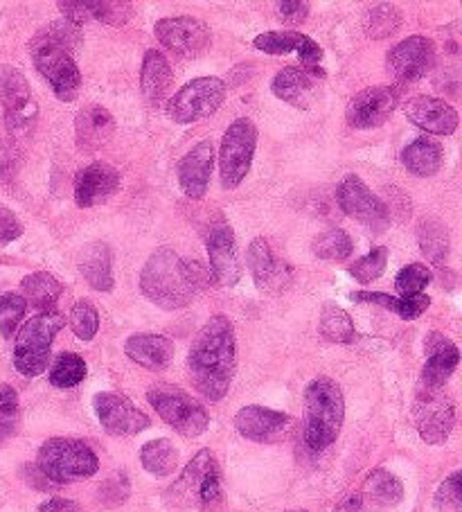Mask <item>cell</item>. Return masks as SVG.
<instances>
[{"instance_id": "cell-1", "label": "cell", "mask_w": 462, "mask_h": 512, "mask_svg": "<svg viewBox=\"0 0 462 512\" xmlns=\"http://www.w3.org/2000/svg\"><path fill=\"white\" fill-rule=\"evenodd\" d=\"M237 370L235 328L228 316L217 314L203 325L188 352L190 382L208 402L228 395Z\"/></svg>"}, {"instance_id": "cell-2", "label": "cell", "mask_w": 462, "mask_h": 512, "mask_svg": "<svg viewBox=\"0 0 462 512\" xmlns=\"http://www.w3.org/2000/svg\"><path fill=\"white\" fill-rule=\"evenodd\" d=\"M210 271L201 262L183 260L170 246L149 255L140 271V289L151 303L167 312L188 307L208 287Z\"/></svg>"}, {"instance_id": "cell-3", "label": "cell", "mask_w": 462, "mask_h": 512, "mask_svg": "<svg viewBox=\"0 0 462 512\" xmlns=\"http://www.w3.org/2000/svg\"><path fill=\"white\" fill-rule=\"evenodd\" d=\"M345 420V397L341 386L330 377H316L305 388V418L302 440L309 452L321 454L336 443Z\"/></svg>"}, {"instance_id": "cell-4", "label": "cell", "mask_w": 462, "mask_h": 512, "mask_svg": "<svg viewBox=\"0 0 462 512\" xmlns=\"http://www.w3.org/2000/svg\"><path fill=\"white\" fill-rule=\"evenodd\" d=\"M37 467L50 483L66 485L95 476L100 470V458L84 440L50 438L39 449Z\"/></svg>"}, {"instance_id": "cell-5", "label": "cell", "mask_w": 462, "mask_h": 512, "mask_svg": "<svg viewBox=\"0 0 462 512\" xmlns=\"http://www.w3.org/2000/svg\"><path fill=\"white\" fill-rule=\"evenodd\" d=\"M221 497V470L210 449L201 452L185 465L179 479L167 490V501L179 508H212Z\"/></svg>"}, {"instance_id": "cell-6", "label": "cell", "mask_w": 462, "mask_h": 512, "mask_svg": "<svg viewBox=\"0 0 462 512\" xmlns=\"http://www.w3.org/2000/svg\"><path fill=\"white\" fill-rule=\"evenodd\" d=\"M64 325L66 316L55 310L39 312L23 325L14 343V368L23 377H39L46 373L52 341Z\"/></svg>"}, {"instance_id": "cell-7", "label": "cell", "mask_w": 462, "mask_h": 512, "mask_svg": "<svg viewBox=\"0 0 462 512\" xmlns=\"http://www.w3.org/2000/svg\"><path fill=\"white\" fill-rule=\"evenodd\" d=\"M147 402L154 406L165 425H170L176 434L185 438H197L206 434L210 427L206 406L179 386L154 384L147 391Z\"/></svg>"}, {"instance_id": "cell-8", "label": "cell", "mask_w": 462, "mask_h": 512, "mask_svg": "<svg viewBox=\"0 0 462 512\" xmlns=\"http://www.w3.org/2000/svg\"><path fill=\"white\" fill-rule=\"evenodd\" d=\"M0 107L5 113V129L12 140L30 138L39 122V104L28 79L12 66H0Z\"/></svg>"}, {"instance_id": "cell-9", "label": "cell", "mask_w": 462, "mask_h": 512, "mask_svg": "<svg viewBox=\"0 0 462 512\" xmlns=\"http://www.w3.org/2000/svg\"><path fill=\"white\" fill-rule=\"evenodd\" d=\"M30 55L34 66L48 79L59 100L73 102L82 91V73H79L73 52L57 46V43L34 37L30 41Z\"/></svg>"}, {"instance_id": "cell-10", "label": "cell", "mask_w": 462, "mask_h": 512, "mask_svg": "<svg viewBox=\"0 0 462 512\" xmlns=\"http://www.w3.org/2000/svg\"><path fill=\"white\" fill-rule=\"evenodd\" d=\"M226 82L219 77H197L176 91L167 102V116L176 125H192V122L215 116L226 100Z\"/></svg>"}, {"instance_id": "cell-11", "label": "cell", "mask_w": 462, "mask_h": 512, "mask_svg": "<svg viewBox=\"0 0 462 512\" xmlns=\"http://www.w3.org/2000/svg\"><path fill=\"white\" fill-rule=\"evenodd\" d=\"M255 149L257 127L253 125V120L237 118L233 125L226 129L219 149V174L221 185H224L226 190H235L242 185L246 174L251 172Z\"/></svg>"}, {"instance_id": "cell-12", "label": "cell", "mask_w": 462, "mask_h": 512, "mask_svg": "<svg viewBox=\"0 0 462 512\" xmlns=\"http://www.w3.org/2000/svg\"><path fill=\"white\" fill-rule=\"evenodd\" d=\"M413 420L426 445H444L456 425V406L444 388L420 386L413 402Z\"/></svg>"}, {"instance_id": "cell-13", "label": "cell", "mask_w": 462, "mask_h": 512, "mask_svg": "<svg viewBox=\"0 0 462 512\" xmlns=\"http://www.w3.org/2000/svg\"><path fill=\"white\" fill-rule=\"evenodd\" d=\"M336 201L345 215L352 217L354 222L370 228V231H386L390 224V215L386 203L372 192L361 176L348 174L336 188Z\"/></svg>"}, {"instance_id": "cell-14", "label": "cell", "mask_w": 462, "mask_h": 512, "mask_svg": "<svg viewBox=\"0 0 462 512\" xmlns=\"http://www.w3.org/2000/svg\"><path fill=\"white\" fill-rule=\"evenodd\" d=\"M156 39L161 46L179 59H197L210 48L212 34L203 21L194 16H174V19H161L154 25Z\"/></svg>"}, {"instance_id": "cell-15", "label": "cell", "mask_w": 462, "mask_h": 512, "mask_svg": "<svg viewBox=\"0 0 462 512\" xmlns=\"http://www.w3.org/2000/svg\"><path fill=\"white\" fill-rule=\"evenodd\" d=\"M206 249L210 260V276L219 287H235L242 278V264L237 255V240L224 217H215L206 231Z\"/></svg>"}, {"instance_id": "cell-16", "label": "cell", "mask_w": 462, "mask_h": 512, "mask_svg": "<svg viewBox=\"0 0 462 512\" xmlns=\"http://www.w3.org/2000/svg\"><path fill=\"white\" fill-rule=\"evenodd\" d=\"M435 66V43L429 37L415 34L399 41L386 55V70L399 86L420 82Z\"/></svg>"}, {"instance_id": "cell-17", "label": "cell", "mask_w": 462, "mask_h": 512, "mask_svg": "<svg viewBox=\"0 0 462 512\" xmlns=\"http://www.w3.org/2000/svg\"><path fill=\"white\" fill-rule=\"evenodd\" d=\"M93 409L106 434L111 436H136L151 425L147 413H142L129 397L120 393H97L93 397Z\"/></svg>"}, {"instance_id": "cell-18", "label": "cell", "mask_w": 462, "mask_h": 512, "mask_svg": "<svg viewBox=\"0 0 462 512\" xmlns=\"http://www.w3.org/2000/svg\"><path fill=\"white\" fill-rule=\"evenodd\" d=\"M402 88L399 86H372L352 97L345 109V120L352 129L381 127L395 111Z\"/></svg>"}, {"instance_id": "cell-19", "label": "cell", "mask_w": 462, "mask_h": 512, "mask_svg": "<svg viewBox=\"0 0 462 512\" xmlns=\"http://www.w3.org/2000/svg\"><path fill=\"white\" fill-rule=\"evenodd\" d=\"M246 262L257 289L266 291V294H278L291 282V267L275 255L269 240H264V237H255L248 246Z\"/></svg>"}, {"instance_id": "cell-20", "label": "cell", "mask_w": 462, "mask_h": 512, "mask_svg": "<svg viewBox=\"0 0 462 512\" xmlns=\"http://www.w3.org/2000/svg\"><path fill=\"white\" fill-rule=\"evenodd\" d=\"M406 118L420 127L426 134L433 136H451L458 129V111L451 107L449 102L440 100V97L431 95H417L411 97L404 107Z\"/></svg>"}, {"instance_id": "cell-21", "label": "cell", "mask_w": 462, "mask_h": 512, "mask_svg": "<svg viewBox=\"0 0 462 512\" xmlns=\"http://www.w3.org/2000/svg\"><path fill=\"white\" fill-rule=\"evenodd\" d=\"M291 427V418L282 411L266 409V406H244L235 416V429L251 443H275Z\"/></svg>"}, {"instance_id": "cell-22", "label": "cell", "mask_w": 462, "mask_h": 512, "mask_svg": "<svg viewBox=\"0 0 462 512\" xmlns=\"http://www.w3.org/2000/svg\"><path fill=\"white\" fill-rule=\"evenodd\" d=\"M318 77H323V70L318 66L316 68L287 66L273 77L271 91L275 97H280L282 102L291 104V107L309 109L316 97Z\"/></svg>"}, {"instance_id": "cell-23", "label": "cell", "mask_w": 462, "mask_h": 512, "mask_svg": "<svg viewBox=\"0 0 462 512\" xmlns=\"http://www.w3.org/2000/svg\"><path fill=\"white\" fill-rule=\"evenodd\" d=\"M426 352V364L422 370V382L420 386L429 388H444L451 375L456 373L460 364V350L456 343L449 337H444L442 332H431L424 341Z\"/></svg>"}, {"instance_id": "cell-24", "label": "cell", "mask_w": 462, "mask_h": 512, "mask_svg": "<svg viewBox=\"0 0 462 512\" xmlns=\"http://www.w3.org/2000/svg\"><path fill=\"white\" fill-rule=\"evenodd\" d=\"M120 188V172L106 163H91L75 176V201L79 208L100 206Z\"/></svg>"}, {"instance_id": "cell-25", "label": "cell", "mask_w": 462, "mask_h": 512, "mask_svg": "<svg viewBox=\"0 0 462 512\" xmlns=\"http://www.w3.org/2000/svg\"><path fill=\"white\" fill-rule=\"evenodd\" d=\"M212 165H215V147L210 140L194 145L179 163V183L185 197L203 199L210 185Z\"/></svg>"}, {"instance_id": "cell-26", "label": "cell", "mask_w": 462, "mask_h": 512, "mask_svg": "<svg viewBox=\"0 0 462 512\" xmlns=\"http://www.w3.org/2000/svg\"><path fill=\"white\" fill-rule=\"evenodd\" d=\"M115 134V120L100 104H88L75 118V140L79 152L93 154Z\"/></svg>"}, {"instance_id": "cell-27", "label": "cell", "mask_w": 462, "mask_h": 512, "mask_svg": "<svg viewBox=\"0 0 462 512\" xmlns=\"http://www.w3.org/2000/svg\"><path fill=\"white\" fill-rule=\"evenodd\" d=\"M124 352L127 357L147 370H165L174 359V343L163 337V334L140 332L131 334L124 343Z\"/></svg>"}, {"instance_id": "cell-28", "label": "cell", "mask_w": 462, "mask_h": 512, "mask_svg": "<svg viewBox=\"0 0 462 512\" xmlns=\"http://www.w3.org/2000/svg\"><path fill=\"white\" fill-rule=\"evenodd\" d=\"M172 66L161 50H147L140 68V88L151 104L165 100L167 91L172 88Z\"/></svg>"}, {"instance_id": "cell-29", "label": "cell", "mask_w": 462, "mask_h": 512, "mask_svg": "<svg viewBox=\"0 0 462 512\" xmlns=\"http://www.w3.org/2000/svg\"><path fill=\"white\" fill-rule=\"evenodd\" d=\"M79 271L95 291H111L113 280V253L104 242H93L79 255Z\"/></svg>"}, {"instance_id": "cell-30", "label": "cell", "mask_w": 462, "mask_h": 512, "mask_svg": "<svg viewBox=\"0 0 462 512\" xmlns=\"http://www.w3.org/2000/svg\"><path fill=\"white\" fill-rule=\"evenodd\" d=\"M363 501H368L372 508L386 510L397 506L404 499V485L395 474L386 470H372L363 481Z\"/></svg>"}, {"instance_id": "cell-31", "label": "cell", "mask_w": 462, "mask_h": 512, "mask_svg": "<svg viewBox=\"0 0 462 512\" xmlns=\"http://www.w3.org/2000/svg\"><path fill=\"white\" fill-rule=\"evenodd\" d=\"M402 163L413 176L426 179V176L440 172V167L444 163V152L440 143H435V140L417 138L402 152Z\"/></svg>"}, {"instance_id": "cell-32", "label": "cell", "mask_w": 462, "mask_h": 512, "mask_svg": "<svg viewBox=\"0 0 462 512\" xmlns=\"http://www.w3.org/2000/svg\"><path fill=\"white\" fill-rule=\"evenodd\" d=\"M417 244H420V251L431 264H438V267L447 264L451 240L447 224H442L440 219L424 217L422 222L417 224Z\"/></svg>"}, {"instance_id": "cell-33", "label": "cell", "mask_w": 462, "mask_h": 512, "mask_svg": "<svg viewBox=\"0 0 462 512\" xmlns=\"http://www.w3.org/2000/svg\"><path fill=\"white\" fill-rule=\"evenodd\" d=\"M21 289H23L25 303L37 307V310H41V312L55 310L59 296L64 294L61 282L48 271L30 273V276L21 282Z\"/></svg>"}, {"instance_id": "cell-34", "label": "cell", "mask_w": 462, "mask_h": 512, "mask_svg": "<svg viewBox=\"0 0 462 512\" xmlns=\"http://www.w3.org/2000/svg\"><path fill=\"white\" fill-rule=\"evenodd\" d=\"M140 463L151 476L165 479V476H172L176 467H179V449L167 438L149 440L140 449Z\"/></svg>"}, {"instance_id": "cell-35", "label": "cell", "mask_w": 462, "mask_h": 512, "mask_svg": "<svg viewBox=\"0 0 462 512\" xmlns=\"http://www.w3.org/2000/svg\"><path fill=\"white\" fill-rule=\"evenodd\" d=\"M318 330H321L323 337L332 343H352L357 337V330H354V323L350 314L339 305L327 303L321 312V321H318Z\"/></svg>"}, {"instance_id": "cell-36", "label": "cell", "mask_w": 462, "mask_h": 512, "mask_svg": "<svg viewBox=\"0 0 462 512\" xmlns=\"http://www.w3.org/2000/svg\"><path fill=\"white\" fill-rule=\"evenodd\" d=\"M399 25H402V12L388 3L370 7L363 16V30L370 39H386L399 30Z\"/></svg>"}, {"instance_id": "cell-37", "label": "cell", "mask_w": 462, "mask_h": 512, "mask_svg": "<svg viewBox=\"0 0 462 512\" xmlns=\"http://www.w3.org/2000/svg\"><path fill=\"white\" fill-rule=\"evenodd\" d=\"M86 361L75 352L59 355L50 368V384L55 388H75L86 379Z\"/></svg>"}, {"instance_id": "cell-38", "label": "cell", "mask_w": 462, "mask_h": 512, "mask_svg": "<svg viewBox=\"0 0 462 512\" xmlns=\"http://www.w3.org/2000/svg\"><path fill=\"white\" fill-rule=\"evenodd\" d=\"M314 253L321 260H348L354 251L352 237L343 231V228H330V231L321 233L312 244Z\"/></svg>"}, {"instance_id": "cell-39", "label": "cell", "mask_w": 462, "mask_h": 512, "mask_svg": "<svg viewBox=\"0 0 462 512\" xmlns=\"http://www.w3.org/2000/svg\"><path fill=\"white\" fill-rule=\"evenodd\" d=\"M86 10L91 19L102 21L113 28L127 25L133 16H136V5L127 3V0H86Z\"/></svg>"}, {"instance_id": "cell-40", "label": "cell", "mask_w": 462, "mask_h": 512, "mask_svg": "<svg viewBox=\"0 0 462 512\" xmlns=\"http://www.w3.org/2000/svg\"><path fill=\"white\" fill-rule=\"evenodd\" d=\"M21 406L19 393L10 384H0V445L10 440L19 429Z\"/></svg>"}, {"instance_id": "cell-41", "label": "cell", "mask_w": 462, "mask_h": 512, "mask_svg": "<svg viewBox=\"0 0 462 512\" xmlns=\"http://www.w3.org/2000/svg\"><path fill=\"white\" fill-rule=\"evenodd\" d=\"M25 312H28V303L21 294L7 291V294L0 296V334H3V339L10 341L14 337L25 319Z\"/></svg>"}, {"instance_id": "cell-42", "label": "cell", "mask_w": 462, "mask_h": 512, "mask_svg": "<svg viewBox=\"0 0 462 512\" xmlns=\"http://www.w3.org/2000/svg\"><path fill=\"white\" fill-rule=\"evenodd\" d=\"M70 328H73L75 337L82 341H93L97 330H100V312L95 310L91 300H77L70 310Z\"/></svg>"}, {"instance_id": "cell-43", "label": "cell", "mask_w": 462, "mask_h": 512, "mask_svg": "<svg viewBox=\"0 0 462 512\" xmlns=\"http://www.w3.org/2000/svg\"><path fill=\"white\" fill-rule=\"evenodd\" d=\"M302 39H305V34L296 32V30H278V32H264V34H257L253 39V46L257 50L266 52V55H287V52L300 48Z\"/></svg>"}, {"instance_id": "cell-44", "label": "cell", "mask_w": 462, "mask_h": 512, "mask_svg": "<svg viewBox=\"0 0 462 512\" xmlns=\"http://www.w3.org/2000/svg\"><path fill=\"white\" fill-rule=\"evenodd\" d=\"M388 249L386 246H377V249H372L368 255H363L357 262L350 267V273L363 285H368V282L377 280L381 273L386 271V264H388Z\"/></svg>"}, {"instance_id": "cell-45", "label": "cell", "mask_w": 462, "mask_h": 512, "mask_svg": "<svg viewBox=\"0 0 462 512\" xmlns=\"http://www.w3.org/2000/svg\"><path fill=\"white\" fill-rule=\"evenodd\" d=\"M431 280H433L431 269L426 267V264L413 262L397 273L395 287L402 296H415V294H422V289L426 285H431Z\"/></svg>"}, {"instance_id": "cell-46", "label": "cell", "mask_w": 462, "mask_h": 512, "mask_svg": "<svg viewBox=\"0 0 462 512\" xmlns=\"http://www.w3.org/2000/svg\"><path fill=\"white\" fill-rule=\"evenodd\" d=\"M23 165V152L16 140L0 136V185L16 179Z\"/></svg>"}, {"instance_id": "cell-47", "label": "cell", "mask_w": 462, "mask_h": 512, "mask_svg": "<svg viewBox=\"0 0 462 512\" xmlns=\"http://www.w3.org/2000/svg\"><path fill=\"white\" fill-rule=\"evenodd\" d=\"M462 506V472H453L435 492V508L442 512H458Z\"/></svg>"}, {"instance_id": "cell-48", "label": "cell", "mask_w": 462, "mask_h": 512, "mask_svg": "<svg viewBox=\"0 0 462 512\" xmlns=\"http://www.w3.org/2000/svg\"><path fill=\"white\" fill-rule=\"evenodd\" d=\"M131 492L129 479L124 472H115L111 479H106L100 485V501L106 503V506H120V503L127 501Z\"/></svg>"}, {"instance_id": "cell-49", "label": "cell", "mask_w": 462, "mask_h": 512, "mask_svg": "<svg viewBox=\"0 0 462 512\" xmlns=\"http://www.w3.org/2000/svg\"><path fill=\"white\" fill-rule=\"evenodd\" d=\"M278 10V19L287 25H302L309 16V3L307 0H284V3L275 5Z\"/></svg>"}, {"instance_id": "cell-50", "label": "cell", "mask_w": 462, "mask_h": 512, "mask_svg": "<svg viewBox=\"0 0 462 512\" xmlns=\"http://www.w3.org/2000/svg\"><path fill=\"white\" fill-rule=\"evenodd\" d=\"M431 298L426 294H415V296H404L399 298V307H397V316L404 321H415L429 310Z\"/></svg>"}, {"instance_id": "cell-51", "label": "cell", "mask_w": 462, "mask_h": 512, "mask_svg": "<svg viewBox=\"0 0 462 512\" xmlns=\"http://www.w3.org/2000/svg\"><path fill=\"white\" fill-rule=\"evenodd\" d=\"M23 235V224L10 208L0 203V246L19 240Z\"/></svg>"}, {"instance_id": "cell-52", "label": "cell", "mask_w": 462, "mask_h": 512, "mask_svg": "<svg viewBox=\"0 0 462 512\" xmlns=\"http://www.w3.org/2000/svg\"><path fill=\"white\" fill-rule=\"evenodd\" d=\"M57 7L64 12L66 21L77 25V28H82L86 21H91V14H88L86 3H82V0H59Z\"/></svg>"}, {"instance_id": "cell-53", "label": "cell", "mask_w": 462, "mask_h": 512, "mask_svg": "<svg viewBox=\"0 0 462 512\" xmlns=\"http://www.w3.org/2000/svg\"><path fill=\"white\" fill-rule=\"evenodd\" d=\"M39 512H82V508H79V503L75 501L55 497V499L43 501L39 506Z\"/></svg>"}, {"instance_id": "cell-54", "label": "cell", "mask_w": 462, "mask_h": 512, "mask_svg": "<svg viewBox=\"0 0 462 512\" xmlns=\"http://www.w3.org/2000/svg\"><path fill=\"white\" fill-rule=\"evenodd\" d=\"M334 512H370V510L361 494H350V497H345L339 506L334 508Z\"/></svg>"}, {"instance_id": "cell-55", "label": "cell", "mask_w": 462, "mask_h": 512, "mask_svg": "<svg viewBox=\"0 0 462 512\" xmlns=\"http://www.w3.org/2000/svg\"><path fill=\"white\" fill-rule=\"evenodd\" d=\"M21 472H23V479L28 481V483L32 485V488L43 490V485H41L39 481H43V483H48V485H50V481L46 479V476H43V474L39 472V467H37V465H25Z\"/></svg>"}, {"instance_id": "cell-56", "label": "cell", "mask_w": 462, "mask_h": 512, "mask_svg": "<svg viewBox=\"0 0 462 512\" xmlns=\"http://www.w3.org/2000/svg\"><path fill=\"white\" fill-rule=\"evenodd\" d=\"M291 512H307V510H291Z\"/></svg>"}]
</instances>
